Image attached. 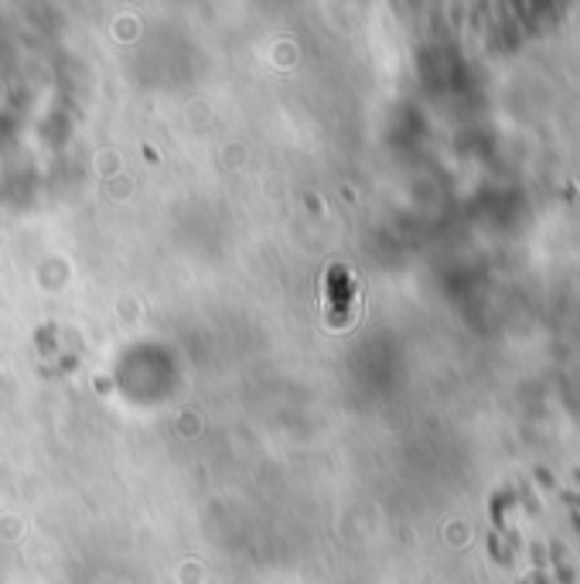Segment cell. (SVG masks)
<instances>
[{
	"mask_svg": "<svg viewBox=\"0 0 580 584\" xmlns=\"http://www.w3.org/2000/svg\"><path fill=\"white\" fill-rule=\"evenodd\" d=\"M328 291H331V301H335L328 311H335V322L341 325L345 315H348V298H352V288H348L345 270H331V274H328Z\"/></svg>",
	"mask_w": 580,
	"mask_h": 584,
	"instance_id": "obj_1",
	"label": "cell"
}]
</instances>
